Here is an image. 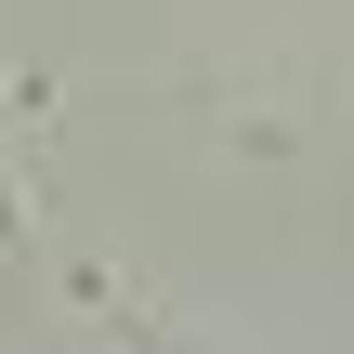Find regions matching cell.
<instances>
[{"label": "cell", "mask_w": 354, "mask_h": 354, "mask_svg": "<svg viewBox=\"0 0 354 354\" xmlns=\"http://www.w3.org/2000/svg\"><path fill=\"white\" fill-rule=\"evenodd\" d=\"M0 250H26V171L0 158Z\"/></svg>", "instance_id": "6da1fadb"}]
</instances>
